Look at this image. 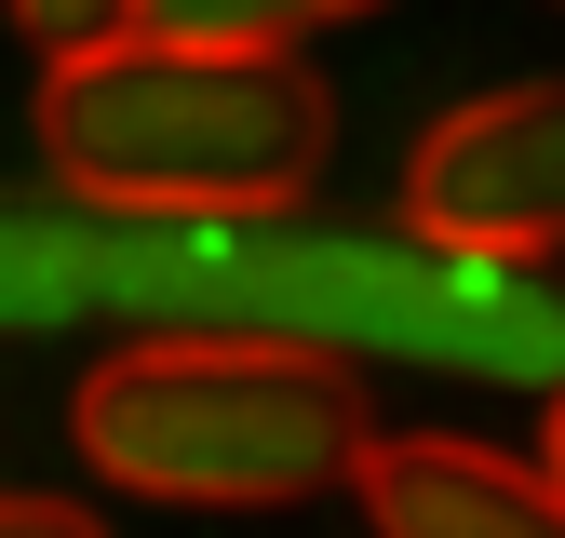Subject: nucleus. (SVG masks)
<instances>
[{
	"mask_svg": "<svg viewBox=\"0 0 565 538\" xmlns=\"http://www.w3.org/2000/svg\"><path fill=\"white\" fill-rule=\"evenodd\" d=\"M350 485H364L377 538H565V485L471 431H377Z\"/></svg>",
	"mask_w": 565,
	"mask_h": 538,
	"instance_id": "obj_5",
	"label": "nucleus"
},
{
	"mask_svg": "<svg viewBox=\"0 0 565 538\" xmlns=\"http://www.w3.org/2000/svg\"><path fill=\"white\" fill-rule=\"evenodd\" d=\"M54 323L282 336L337 364H458L512 390L565 377V297L539 269L337 216H135V202L0 189V336H54Z\"/></svg>",
	"mask_w": 565,
	"mask_h": 538,
	"instance_id": "obj_1",
	"label": "nucleus"
},
{
	"mask_svg": "<svg viewBox=\"0 0 565 538\" xmlns=\"http://www.w3.org/2000/svg\"><path fill=\"white\" fill-rule=\"evenodd\" d=\"M404 229L445 256H499V269L565 256V82L445 108L404 162Z\"/></svg>",
	"mask_w": 565,
	"mask_h": 538,
	"instance_id": "obj_4",
	"label": "nucleus"
},
{
	"mask_svg": "<svg viewBox=\"0 0 565 538\" xmlns=\"http://www.w3.org/2000/svg\"><path fill=\"white\" fill-rule=\"evenodd\" d=\"M41 54H82V41H108V28H135V0H0Z\"/></svg>",
	"mask_w": 565,
	"mask_h": 538,
	"instance_id": "obj_7",
	"label": "nucleus"
},
{
	"mask_svg": "<svg viewBox=\"0 0 565 538\" xmlns=\"http://www.w3.org/2000/svg\"><path fill=\"white\" fill-rule=\"evenodd\" d=\"M539 471L565 485V377H552V431H539Z\"/></svg>",
	"mask_w": 565,
	"mask_h": 538,
	"instance_id": "obj_9",
	"label": "nucleus"
},
{
	"mask_svg": "<svg viewBox=\"0 0 565 538\" xmlns=\"http://www.w3.org/2000/svg\"><path fill=\"white\" fill-rule=\"evenodd\" d=\"M0 538H108L82 498H0Z\"/></svg>",
	"mask_w": 565,
	"mask_h": 538,
	"instance_id": "obj_8",
	"label": "nucleus"
},
{
	"mask_svg": "<svg viewBox=\"0 0 565 538\" xmlns=\"http://www.w3.org/2000/svg\"><path fill=\"white\" fill-rule=\"evenodd\" d=\"M41 175L67 202H135V216H297L337 162V95L297 54L162 41L108 28L41 67Z\"/></svg>",
	"mask_w": 565,
	"mask_h": 538,
	"instance_id": "obj_2",
	"label": "nucleus"
},
{
	"mask_svg": "<svg viewBox=\"0 0 565 538\" xmlns=\"http://www.w3.org/2000/svg\"><path fill=\"white\" fill-rule=\"evenodd\" d=\"M67 444L95 485L162 512H310L364 471V364L282 336H121L67 390Z\"/></svg>",
	"mask_w": 565,
	"mask_h": 538,
	"instance_id": "obj_3",
	"label": "nucleus"
},
{
	"mask_svg": "<svg viewBox=\"0 0 565 538\" xmlns=\"http://www.w3.org/2000/svg\"><path fill=\"white\" fill-rule=\"evenodd\" d=\"M350 14H377V0H135V28L162 41H230V54H297Z\"/></svg>",
	"mask_w": 565,
	"mask_h": 538,
	"instance_id": "obj_6",
	"label": "nucleus"
}]
</instances>
